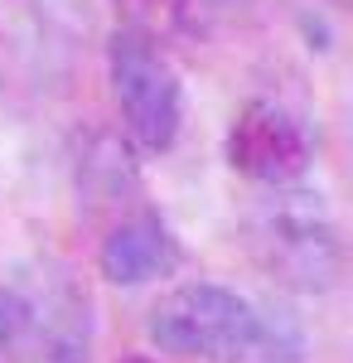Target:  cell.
<instances>
[{
    "mask_svg": "<svg viewBox=\"0 0 353 363\" xmlns=\"http://www.w3.org/2000/svg\"><path fill=\"white\" fill-rule=\"evenodd\" d=\"M150 344L203 363H305V339L286 315H267L247 296L189 281L150 306Z\"/></svg>",
    "mask_w": 353,
    "mask_h": 363,
    "instance_id": "1",
    "label": "cell"
},
{
    "mask_svg": "<svg viewBox=\"0 0 353 363\" xmlns=\"http://www.w3.org/2000/svg\"><path fill=\"white\" fill-rule=\"evenodd\" d=\"M5 363H92V306L63 267L0 281Z\"/></svg>",
    "mask_w": 353,
    "mask_h": 363,
    "instance_id": "2",
    "label": "cell"
},
{
    "mask_svg": "<svg viewBox=\"0 0 353 363\" xmlns=\"http://www.w3.org/2000/svg\"><path fill=\"white\" fill-rule=\"evenodd\" d=\"M267 272L296 291H334L344 277V242L320 194L281 189L252 223Z\"/></svg>",
    "mask_w": 353,
    "mask_h": 363,
    "instance_id": "3",
    "label": "cell"
},
{
    "mask_svg": "<svg viewBox=\"0 0 353 363\" xmlns=\"http://www.w3.org/2000/svg\"><path fill=\"white\" fill-rule=\"evenodd\" d=\"M107 78L116 112L126 121V131L140 150H169L184 121V92H179V73L155 44V34L136 25H121L107 44Z\"/></svg>",
    "mask_w": 353,
    "mask_h": 363,
    "instance_id": "4",
    "label": "cell"
},
{
    "mask_svg": "<svg viewBox=\"0 0 353 363\" xmlns=\"http://www.w3.org/2000/svg\"><path fill=\"white\" fill-rule=\"evenodd\" d=\"M228 160H232V169H242L252 179L286 189L310 165V131L281 102L257 97L237 112L232 131H228Z\"/></svg>",
    "mask_w": 353,
    "mask_h": 363,
    "instance_id": "5",
    "label": "cell"
},
{
    "mask_svg": "<svg viewBox=\"0 0 353 363\" xmlns=\"http://www.w3.org/2000/svg\"><path fill=\"white\" fill-rule=\"evenodd\" d=\"M97 267L116 286H145V281L169 277L179 267V242H174V233H169V223H164L160 213L140 208V213L121 218L102 238Z\"/></svg>",
    "mask_w": 353,
    "mask_h": 363,
    "instance_id": "6",
    "label": "cell"
},
{
    "mask_svg": "<svg viewBox=\"0 0 353 363\" xmlns=\"http://www.w3.org/2000/svg\"><path fill=\"white\" fill-rule=\"evenodd\" d=\"M116 363H160V359H150V354H126V359H116Z\"/></svg>",
    "mask_w": 353,
    "mask_h": 363,
    "instance_id": "7",
    "label": "cell"
},
{
    "mask_svg": "<svg viewBox=\"0 0 353 363\" xmlns=\"http://www.w3.org/2000/svg\"><path fill=\"white\" fill-rule=\"evenodd\" d=\"M198 5H208V10H223V5H237V0H198Z\"/></svg>",
    "mask_w": 353,
    "mask_h": 363,
    "instance_id": "8",
    "label": "cell"
}]
</instances>
